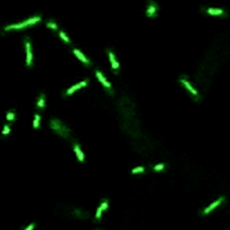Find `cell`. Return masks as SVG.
Wrapping results in <instances>:
<instances>
[{"label":"cell","mask_w":230,"mask_h":230,"mask_svg":"<svg viewBox=\"0 0 230 230\" xmlns=\"http://www.w3.org/2000/svg\"><path fill=\"white\" fill-rule=\"evenodd\" d=\"M73 53H74V54H75V55H77V56L79 57V58H80V60H81L84 64H85V65H90V61H89L88 58H85V56H84V55H83L80 51H77V50H73Z\"/></svg>","instance_id":"9"},{"label":"cell","mask_w":230,"mask_h":230,"mask_svg":"<svg viewBox=\"0 0 230 230\" xmlns=\"http://www.w3.org/2000/svg\"><path fill=\"white\" fill-rule=\"evenodd\" d=\"M100 208H101V210H102V211H103V210L107 209V208H108V201H107V200H106V201H103L102 204H101V207H100Z\"/></svg>","instance_id":"21"},{"label":"cell","mask_w":230,"mask_h":230,"mask_svg":"<svg viewBox=\"0 0 230 230\" xmlns=\"http://www.w3.org/2000/svg\"><path fill=\"white\" fill-rule=\"evenodd\" d=\"M34 228H35V223H31V225L28 226V227H27L25 230H33Z\"/></svg>","instance_id":"24"},{"label":"cell","mask_w":230,"mask_h":230,"mask_svg":"<svg viewBox=\"0 0 230 230\" xmlns=\"http://www.w3.org/2000/svg\"><path fill=\"white\" fill-rule=\"evenodd\" d=\"M159 6L156 1L154 0H148V6H147V9H146V16L149 18H155L157 17L158 14Z\"/></svg>","instance_id":"2"},{"label":"cell","mask_w":230,"mask_h":230,"mask_svg":"<svg viewBox=\"0 0 230 230\" xmlns=\"http://www.w3.org/2000/svg\"><path fill=\"white\" fill-rule=\"evenodd\" d=\"M25 45H26V51H27V66L31 65V42L29 38L26 37L25 38Z\"/></svg>","instance_id":"4"},{"label":"cell","mask_w":230,"mask_h":230,"mask_svg":"<svg viewBox=\"0 0 230 230\" xmlns=\"http://www.w3.org/2000/svg\"><path fill=\"white\" fill-rule=\"evenodd\" d=\"M44 94H42L41 98H39V101H38V103H37V106H38V108L39 109H43L44 108V106H45V99H44Z\"/></svg>","instance_id":"13"},{"label":"cell","mask_w":230,"mask_h":230,"mask_svg":"<svg viewBox=\"0 0 230 230\" xmlns=\"http://www.w3.org/2000/svg\"><path fill=\"white\" fill-rule=\"evenodd\" d=\"M180 81H181V82H182V83H183V84H184V87L186 88V89H188V90H189V91L191 92L192 94H194L195 97H196V99H199V94H198V92H196V90H195V89H193V88H192V87H191V85H190V83H189V82L186 81L185 79H181Z\"/></svg>","instance_id":"7"},{"label":"cell","mask_w":230,"mask_h":230,"mask_svg":"<svg viewBox=\"0 0 230 230\" xmlns=\"http://www.w3.org/2000/svg\"><path fill=\"white\" fill-rule=\"evenodd\" d=\"M41 20V16H36V17H33V18H29V19H27L25 20L26 27H28V26H31V25H35L36 23H38V21Z\"/></svg>","instance_id":"10"},{"label":"cell","mask_w":230,"mask_h":230,"mask_svg":"<svg viewBox=\"0 0 230 230\" xmlns=\"http://www.w3.org/2000/svg\"><path fill=\"white\" fill-rule=\"evenodd\" d=\"M108 53H109V57H110V61H111V64H112V69L116 70L115 72L117 73V70L119 69V65H118V63L116 62V58L113 56V53L111 51H108Z\"/></svg>","instance_id":"11"},{"label":"cell","mask_w":230,"mask_h":230,"mask_svg":"<svg viewBox=\"0 0 230 230\" xmlns=\"http://www.w3.org/2000/svg\"><path fill=\"white\" fill-rule=\"evenodd\" d=\"M26 25H25V23L23 21V23H20V24H15V25H9V26H6L5 28V31H10V29H23V28H25Z\"/></svg>","instance_id":"8"},{"label":"cell","mask_w":230,"mask_h":230,"mask_svg":"<svg viewBox=\"0 0 230 230\" xmlns=\"http://www.w3.org/2000/svg\"><path fill=\"white\" fill-rule=\"evenodd\" d=\"M203 11H205L207 14L209 15H213V16H223V17H227L228 14L226 12V10L223 9H217V8H205V9H202Z\"/></svg>","instance_id":"3"},{"label":"cell","mask_w":230,"mask_h":230,"mask_svg":"<svg viewBox=\"0 0 230 230\" xmlns=\"http://www.w3.org/2000/svg\"><path fill=\"white\" fill-rule=\"evenodd\" d=\"M74 150H75V153H77L79 161H80V162H83L84 157H83V154H82L81 149H80V147H79V145H77V144H74Z\"/></svg>","instance_id":"12"},{"label":"cell","mask_w":230,"mask_h":230,"mask_svg":"<svg viewBox=\"0 0 230 230\" xmlns=\"http://www.w3.org/2000/svg\"><path fill=\"white\" fill-rule=\"evenodd\" d=\"M81 88V84H77V85H74V87H72L71 89H69L66 91V93H65V96H69V94H71V93H73V92L75 91V90H77V89H80Z\"/></svg>","instance_id":"14"},{"label":"cell","mask_w":230,"mask_h":230,"mask_svg":"<svg viewBox=\"0 0 230 230\" xmlns=\"http://www.w3.org/2000/svg\"><path fill=\"white\" fill-rule=\"evenodd\" d=\"M87 83H88V81H83V82H81L80 84H81V87H84V85H87Z\"/></svg>","instance_id":"25"},{"label":"cell","mask_w":230,"mask_h":230,"mask_svg":"<svg viewBox=\"0 0 230 230\" xmlns=\"http://www.w3.org/2000/svg\"><path fill=\"white\" fill-rule=\"evenodd\" d=\"M101 212H102V210H101V208L99 207V209H98V211H97V215H96V218H97L98 220L100 219V217H101Z\"/></svg>","instance_id":"23"},{"label":"cell","mask_w":230,"mask_h":230,"mask_svg":"<svg viewBox=\"0 0 230 230\" xmlns=\"http://www.w3.org/2000/svg\"><path fill=\"white\" fill-rule=\"evenodd\" d=\"M164 164H159V165H156L155 167H154V171H156V172H158V171H162L164 169Z\"/></svg>","instance_id":"20"},{"label":"cell","mask_w":230,"mask_h":230,"mask_svg":"<svg viewBox=\"0 0 230 230\" xmlns=\"http://www.w3.org/2000/svg\"><path fill=\"white\" fill-rule=\"evenodd\" d=\"M223 201H225V198H223V196H221L220 199H218L217 201H215V202H213V203H212L211 205H209V207H208V208H207V209H205L204 211L202 212V215H208L210 211H212V210L215 209V208H217L218 205H220L221 203H222V202H223Z\"/></svg>","instance_id":"5"},{"label":"cell","mask_w":230,"mask_h":230,"mask_svg":"<svg viewBox=\"0 0 230 230\" xmlns=\"http://www.w3.org/2000/svg\"><path fill=\"white\" fill-rule=\"evenodd\" d=\"M96 75H97V77L99 79V80H100V82L102 83L103 85L107 88L108 91L111 93V85H110V84H109V82H108L107 80H106V77H103V75H102V74H101V73H100L99 71L96 72Z\"/></svg>","instance_id":"6"},{"label":"cell","mask_w":230,"mask_h":230,"mask_svg":"<svg viewBox=\"0 0 230 230\" xmlns=\"http://www.w3.org/2000/svg\"><path fill=\"white\" fill-rule=\"evenodd\" d=\"M38 123H39V115H36L35 121H34V128H38Z\"/></svg>","instance_id":"18"},{"label":"cell","mask_w":230,"mask_h":230,"mask_svg":"<svg viewBox=\"0 0 230 230\" xmlns=\"http://www.w3.org/2000/svg\"><path fill=\"white\" fill-rule=\"evenodd\" d=\"M51 127L53 128L58 135H61L63 137H66L67 135H69V129H67L61 121H58L56 119H54V120H52L51 121Z\"/></svg>","instance_id":"1"},{"label":"cell","mask_w":230,"mask_h":230,"mask_svg":"<svg viewBox=\"0 0 230 230\" xmlns=\"http://www.w3.org/2000/svg\"><path fill=\"white\" fill-rule=\"evenodd\" d=\"M140 172H144V167H137V169H133V174H135V173H140Z\"/></svg>","instance_id":"22"},{"label":"cell","mask_w":230,"mask_h":230,"mask_svg":"<svg viewBox=\"0 0 230 230\" xmlns=\"http://www.w3.org/2000/svg\"><path fill=\"white\" fill-rule=\"evenodd\" d=\"M60 37H61V38H62V39H63V41H65V42H66V43H70V39L67 38L66 35H65V34H64L63 31H60Z\"/></svg>","instance_id":"17"},{"label":"cell","mask_w":230,"mask_h":230,"mask_svg":"<svg viewBox=\"0 0 230 230\" xmlns=\"http://www.w3.org/2000/svg\"><path fill=\"white\" fill-rule=\"evenodd\" d=\"M9 131H10V128H9L8 125H6L5 128H4V131H2V135L6 136V135H8V134H9Z\"/></svg>","instance_id":"19"},{"label":"cell","mask_w":230,"mask_h":230,"mask_svg":"<svg viewBox=\"0 0 230 230\" xmlns=\"http://www.w3.org/2000/svg\"><path fill=\"white\" fill-rule=\"evenodd\" d=\"M14 119H15V113L12 112V111H9V112L7 113V120L11 121V120H14Z\"/></svg>","instance_id":"16"},{"label":"cell","mask_w":230,"mask_h":230,"mask_svg":"<svg viewBox=\"0 0 230 230\" xmlns=\"http://www.w3.org/2000/svg\"><path fill=\"white\" fill-rule=\"evenodd\" d=\"M46 25H47V27H48V28H52L53 31H56V29H57V26H56V24H55L54 21H52V20L47 21V24H46Z\"/></svg>","instance_id":"15"}]
</instances>
